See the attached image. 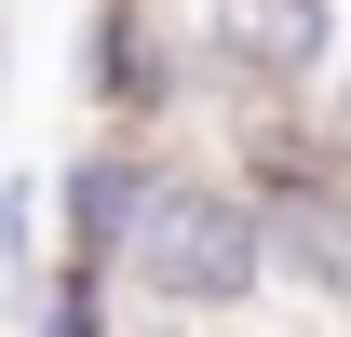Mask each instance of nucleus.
Segmentation results:
<instances>
[{
	"label": "nucleus",
	"mask_w": 351,
	"mask_h": 337,
	"mask_svg": "<svg viewBox=\"0 0 351 337\" xmlns=\"http://www.w3.org/2000/svg\"><path fill=\"white\" fill-rule=\"evenodd\" d=\"M108 297H122V310H162V324H203V337L257 324L270 310V216H257V189L230 162H176L162 149Z\"/></svg>",
	"instance_id": "obj_1"
},
{
	"label": "nucleus",
	"mask_w": 351,
	"mask_h": 337,
	"mask_svg": "<svg viewBox=\"0 0 351 337\" xmlns=\"http://www.w3.org/2000/svg\"><path fill=\"white\" fill-rule=\"evenodd\" d=\"M0 95H14V27H0Z\"/></svg>",
	"instance_id": "obj_4"
},
{
	"label": "nucleus",
	"mask_w": 351,
	"mask_h": 337,
	"mask_svg": "<svg viewBox=\"0 0 351 337\" xmlns=\"http://www.w3.org/2000/svg\"><path fill=\"white\" fill-rule=\"evenodd\" d=\"M41 229H54V175H0V310H14V324H27V310H41V284H54V256H41Z\"/></svg>",
	"instance_id": "obj_3"
},
{
	"label": "nucleus",
	"mask_w": 351,
	"mask_h": 337,
	"mask_svg": "<svg viewBox=\"0 0 351 337\" xmlns=\"http://www.w3.org/2000/svg\"><path fill=\"white\" fill-rule=\"evenodd\" d=\"M149 175H162V149L82 135V149L54 162V256H68V270H122V243H135V203H149Z\"/></svg>",
	"instance_id": "obj_2"
}]
</instances>
